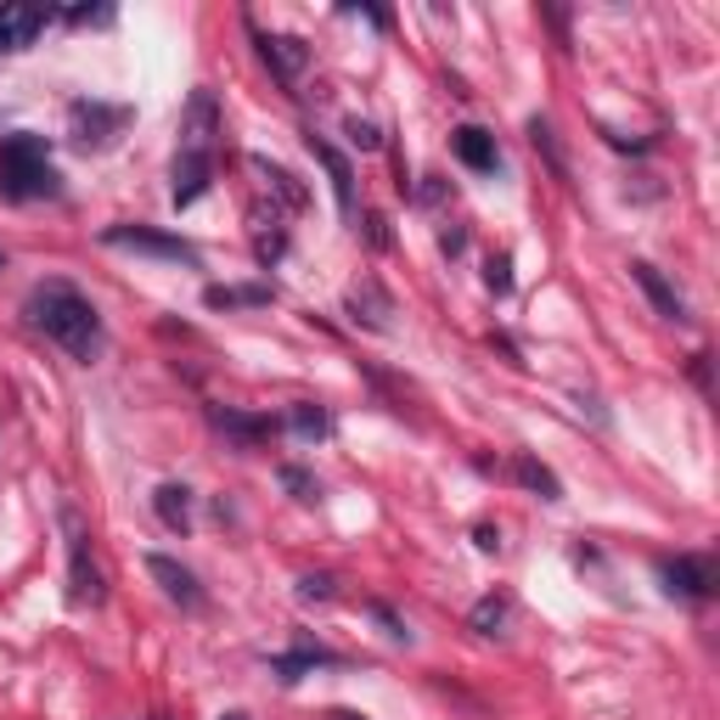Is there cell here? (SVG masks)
<instances>
[{
  "label": "cell",
  "mask_w": 720,
  "mask_h": 720,
  "mask_svg": "<svg viewBox=\"0 0 720 720\" xmlns=\"http://www.w3.org/2000/svg\"><path fill=\"white\" fill-rule=\"evenodd\" d=\"M366 243H372V248H389V231H383V214H366Z\"/></svg>",
  "instance_id": "31"
},
{
  "label": "cell",
  "mask_w": 720,
  "mask_h": 720,
  "mask_svg": "<svg viewBox=\"0 0 720 720\" xmlns=\"http://www.w3.org/2000/svg\"><path fill=\"white\" fill-rule=\"evenodd\" d=\"M281 248H287V236H281V231H259V236H254L259 265H276V259H281Z\"/></svg>",
  "instance_id": "27"
},
{
  "label": "cell",
  "mask_w": 720,
  "mask_h": 720,
  "mask_svg": "<svg viewBox=\"0 0 720 720\" xmlns=\"http://www.w3.org/2000/svg\"><path fill=\"white\" fill-rule=\"evenodd\" d=\"M664 580H669V591L704 602V597L715 591V568H709L704 557H676V563H664Z\"/></svg>",
  "instance_id": "13"
},
{
  "label": "cell",
  "mask_w": 720,
  "mask_h": 720,
  "mask_svg": "<svg viewBox=\"0 0 720 720\" xmlns=\"http://www.w3.org/2000/svg\"><path fill=\"white\" fill-rule=\"evenodd\" d=\"M310 147H315V158H321L326 175H332V198H339V209L355 214V169H350V158H344L339 147H326V141H315V135H310Z\"/></svg>",
  "instance_id": "14"
},
{
  "label": "cell",
  "mask_w": 720,
  "mask_h": 720,
  "mask_svg": "<svg viewBox=\"0 0 720 720\" xmlns=\"http://www.w3.org/2000/svg\"><path fill=\"white\" fill-rule=\"evenodd\" d=\"M0 265H7V254H0Z\"/></svg>",
  "instance_id": "34"
},
{
  "label": "cell",
  "mask_w": 720,
  "mask_h": 720,
  "mask_svg": "<svg viewBox=\"0 0 720 720\" xmlns=\"http://www.w3.org/2000/svg\"><path fill=\"white\" fill-rule=\"evenodd\" d=\"M530 141H535V147L552 158V169L563 175V153H557V135H552V124H546V119H530Z\"/></svg>",
  "instance_id": "25"
},
{
  "label": "cell",
  "mask_w": 720,
  "mask_h": 720,
  "mask_svg": "<svg viewBox=\"0 0 720 720\" xmlns=\"http://www.w3.org/2000/svg\"><path fill=\"white\" fill-rule=\"evenodd\" d=\"M203 304L209 310H265L270 304V287H209Z\"/></svg>",
  "instance_id": "18"
},
{
  "label": "cell",
  "mask_w": 720,
  "mask_h": 720,
  "mask_svg": "<svg viewBox=\"0 0 720 720\" xmlns=\"http://www.w3.org/2000/svg\"><path fill=\"white\" fill-rule=\"evenodd\" d=\"M339 586H332V574H304L299 580V602H332Z\"/></svg>",
  "instance_id": "24"
},
{
  "label": "cell",
  "mask_w": 720,
  "mask_h": 720,
  "mask_svg": "<svg viewBox=\"0 0 720 720\" xmlns=\"http://www.w3.org/2000/svg\"><path fill=\"white\" fill-rule=\"evenodd\" d=\"M254 169L270 180V191H276V198H281L287 209H304V186H299L293 175H287L281 164H270V158H259V153H254Z\"/></svg>",
  "instance_id": "21"
},
{
  "label": "cell",
  "mask_w": 720,
  "mask_h": 720,
  "mask_svg": "<svg viewBox=\"0 0 720 720\" xmlns=\"http://www.w3.org/2000/svg\"><path fill=\"white\" fill-rule=\"evenodd\" d=\"M153 507H158V518H164V530H186V523H191V490L186 485H158L153 490Z\"/></svg>",
  "instance_id": "17"
},
{
  "label": "cell",
  "mask_w": 720,
  "mask_h": 720,
  "mask_svg": "<svg viewBox=\"0 0 720 720\" xmlns=\"http://www.w3.org/2000/svg\"><path fill=\"white\" fill-rule=\"evenodd\" d=\"M108 248H135V254H153V259H175V265H198V248L180 243V236H164L153 225H108L102 231Z\"/></svg>",
  "instance_id": "4"
},
{
  "label": "cell",
  "mask_w": 720,
  "mask_h": 720,
  "mask_svg": "<svg viewBox=\"0 0 720 720\" xmlns=\"http://www.w3.org/2000/svg\"><path fill=\"white\" fill-rule=\"evenodd\" d=\"M281 485L293 490L299 501H315V496H321V485H315V478H310L304 467H281Z\"/></svg>",
  "instance_id": "26"
},
{
  "label": "cell",
  "mask_w": 720,
  "mask_h": 720,
  "mask_svg": "<svg viewBox=\"0 0 720 720\" xmlns=\"http://www.w3.org/2000/svg\"><path fill=\"white\" fill-rule=\"evenodd\" d=\"M209 422L220 428V434H231L243 451H254L259 440H270V422H265V417H243V411H231V406H214Z\"/></svg>",
  "instance_id": "15"
},
{
  "label": "cell",
  "mask_w": 720,
  "mask_h": 720,
  "mask_svg": "<svg viewBox=\"0 0 720 720\" xmlns=\"http://www.w3.org/2000/svg\"><path fill=\"white\" fill-rule=\"evenodd\" d=\"M631 276H636V287L647 293V304L664 315V321H687V299L676 293V287H669L664 276H658V265H647V259H636L631 265Z\"/></svg>",
  "instance_id": "10"
},
{
  "label": "cell",
  "mask_w": 720,
  "mask_h": 720,
  "mask_svg": "<svg viewBox=\"0 0 720 720\" xmlns=\"http://www.w3.org/2000/svg\"><path fill=\"white\" fill-rule=\"evenodd\" d=\"M63 523H68V574H74V602L79 608H96L108 597V586H102V574H96V563H90V552H85V530H79V518L74 512H63Z\"/></svg>",
  "instance_id": "5"
},
{
  "label": "cell",
  "mask_w": 720,
  "mask_h": 720,
  "mask_svg": "<svg viewBox=\"0 0 720 720\" xmlns=\"http://www.w3.org/2000/svg\"><path fill=\"white\" fill-rule=\"evenodd\" d=\"M214 130H220L214 90H191L186 119H180V153H209V147H214Z\"/></svg>",
  "instance_id": "7"
},
{
  "label": "cell",
  "mask_w": 720,
  "mask_h": 720,
  "mask_svg": "<svg viewBox=\"0 0 720 720\" xmlns=\"http://www.w3.org/2000/svg\"><path fill=\"white\" fill-rule=\"evenodd\" d=\"M467 625H473L478 636H496V631L507 625V597H485V602H473Z\"/></svg>",
  "instance_id": "23"
},
{
  "label": "cell",
  "mask_w": 720,
  "mask_h": 720,
  "mask_svg": "<svg viewBox=\"0 0 720 720\" xmlns=\"http://www.w3.org/2000/svg\"><path fill=\"white\" fill-rule=\"evenodd\" d=\"M147 574H153V580L180 602V608H203V586H198V574H191V568H180L175 557H164V552H153L147 557Z\"/></svg>",
  "instance_id": "9"
},
{
  "label": "cell",
  "mask_w": 720,
  "mask_h": 720,
  "mask_svg": "<svg viewBox=\"0 0 720 720\" xmlns=\"http://www.w3.org/2000/svg\"><path fill=\"white\" fill-rule=\"evenodd\" d=\"M45 23H52L45 7H0V52H23Z\"/></svg>",
  "instance_id": "11"
},
{
  "label": "cell",
  "mask_w": 720,
  "mask_h": 720,
  "mask_svg": "<svg viewBox=\"0 0 720 720\" xmlns=\"http://www.w3.org/2000/svg\"><path fill=\"white\" fill-rule=\"evenodd\" d=\"M259 57L281 85H299L304 68H310V45L299 34H259Z\"/></svg>",
  "instance_id": "6"
},
{
  "label": "cell",
  "mask_w": 720,
  "mask_h": 720,
  "mask_svg": "<svg viewBox=\"0 0 720 720\" xmlns=\"http://www.w3.org/2000/svg\"><path fill=\"white\" fill-rule=\"evenodd\" d=\"M287 428H293L299 440H326L332 434V417L321 406H293V411H287Z\"/></svg>",
  "instance_id": "22"
},
{
  "label": "cell",
  "mask_w": 720,
  "mask_h": 720,
  "mask_svg": "<svg viewBox=\"0 0 720 720\" xmlns=\"http://www.w3.org/2000/svg\"><path fill=\"white\" fill-rule=\"evenodd\" d=\"M485 281H490V293H507V287H512V259H490Z\"/></svg>",
  "instance_id": "29"
},
{
  "label": "cell",
  "mask_w": 720,
  "mask_h": 720,
  "mask_svg": "<svg viewBox=\"0 0 720 720\" xmlns=\"http://www.w3.org/2000/svg\"><path fill=\"white\" fill-rule=\"evenodd\" d=\"M350 141L361 153H377L383 147V135H377V124H366V119H350Z\"/></svg>",
  "instance_id": "28"
},
{
  "label": "cell",
  "mask_w": 720,
  "mask_h": 720,
  "mask_svg": "<svg viewBox=\"0 0 720 720\" xmlns=\"http://www.w3.org/2000/svg\"><path fill=\"white\" fill-rule=\"evenodd\" d=\"M220 720H248V715H243V709H225V715H220Z\"/></svg>",
  "instance_id": "33"
},
{
  "label": "cell",
  "mask_w": 720,
  "mask_h": 720,
  "mask_svg": "<svg viewBox=\"0 0 720 720\" xmlns=\"http://www.w3.org/2000/svg\"><path fill=\"white\" fill-rule=\"evenodd\" d=\"M29 321L45 332L52 344H63L74 361H102L108 350V332H102V315H96V304L79 293V287L68 281H40L29 293Z\"/></svg>",
  "instance_id": "1"
},
{
  "label": "cell",
  "mask_w": 720,
  "mask_h": 720,
  "mask_svg": "<svg viewBox=\"0 0 720 720\" xmlns=\"http://www.w3.org/2000/svg\"><path fill=\"white\" fill-rule=\"evenodd\" d=\"M512 473H518V485H523V490H535L541 501H563L557 473H552V467H541L535 456H518V462H512Z\"/></svg>",
  "instance_id": "19"
},
{
  "label": "cell",
  "mask_w": 720,
  "mask_h": 720,
  "mask_svg": "<svg viewBox=\"0 0 720 720\" xmlns=\"http://www.w3.org/2000/svg\"><path fill=\"white\" fill-rule=\"evenodd\" d=\"M451 147H456V158H462L467 169H478V175H490V169L501 164L496 135H490V130H478V124H462V130L451 135Z\"/></svg>",
  "instance_id": "12"
},
{
  "label": "cell",
  "mask_w": 720,
  "mask_h": 720,
  "mask_svg": "<svg viewBox=\"0 0 720 720\" xmlns=\"http://www.w3.org/2000/svg\"><path fill=\"white\" fill-rule=\"evenodd\" d=\"M326 664H339V653H326V647H293V653L270 658V676H281V682H304L310 669H326Z\"/></svg>",
  "instance_id": "16"
},
{
  "label": "cell",
  "mask_w": 720,
  "mask_h": 720,
  "mask_svg": "<svg viewBox=\"0 0 720 720\" xmlns=\"http://www.w3.org/2000/svg\"><path fill=\"white\" fill-rule=\"evenodd\" d=\"M350 310H355V321H366L372 332H389V299H383L372 281H366V287H355V293H350Z\"/></svg>",
  "instance_id": "20"
},
{
  "label": "cell",
  "mask_w": 720,
  "mask_h": 720,
  "mask_svg": "<svg viewBox=\"0 0 720 720\" xmlns=\"http://www.w3.org/2000/svg\"><path fill=\"white\" fill-rule=\"evenodd\" d=\"M57 191V169H52V147L45 135H7L0 141V198L7 203H34Z\"/></svg>",
  "instance_id": "2"
},
{
  "label": "cell",
  "mask_w": 720,
  "mask_h": 720,
  "mask_svg": "<svg viewBox=\"0 0 720 720\" xmlns=\"http://www.w3.org/2000/svg\"><path fill=\"white\" fill-rule=\"evenodd\" d=\"M326 720H366V715H355V709H332Z\"/></svg>",
  "instance_id": "32"
},
{
  "label": "cell",
  "mask_w": 720,
  "mask_h": 720,
  "mask_svg": "<svg viewBox=\"0 0 720 720\" xmlns=\"http://www.w3.org/2000/svg\"><path fill=\"white\" fill-rule=\"evenodd\" d=\"M209 180H214V153H180V158H175V186H169L175 209L198 203L203 191H209Z\"/></svg>",
  "instance_id": "8"
},
{
  "label": "cell",
  "mask_w": 720,
  "mask_h": 720,
  "mask_svg": "<svg viewBox=\"0 0 720 720\" xmlns=\"http://www.w3.org/2000/svg\"><path fill=\"white\" fill-rule=\"evenodd\" d=\"M124 124H130V108H108V102H74L68 108V135L85 153L113 147V141L124 135Z\"/></svg>",
  "instance_id": "3"
},
{
  "label": "cell",
  "mask_w": 720,
  "mask_h": 720,
  "mask_svg": "<svg viewBox=\"0 0 720 720\" xmlns=\"http://www.w3.org/2000/svg\"><path fill=\"white\" fill-rule=\"evenodd\" d=\"M372 613L383 619V625H389V636H395V642H406V636H411V631H406V619H395V608H383V602H372Z\"/></svg>",
  "instance_id": "30"
}]
</instances>
